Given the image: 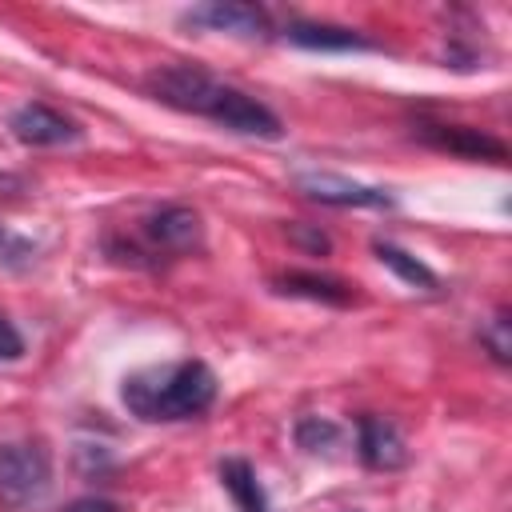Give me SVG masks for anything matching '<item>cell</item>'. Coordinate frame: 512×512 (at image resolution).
I'll return each mask as SVG.
<instances>
[{
	"instance_id": "12",
	"label": "cell",
	"mask_w": 512,
	"mask_h": 512,
	"mask_svg": "<svg viewBox=\"0 0 512 512\" xmlns=\"http://www.w3.org/2000/svg\"><path fill=\"white\" fill-rule=\"evenodd\" d=\"M220 484L228 488V496L236 500L240 512H268V496H264V488L256 480V468L248 460H240V456L220 460Z\"/></svg>"
},
{
	"instance_id": "13",
	"label": "cell",
	"mask_w": 512,
	"mask_h": 512,
	"mask_svg": "<svg viewBox=\"0 0 512 512\" xmlns=\"http://www.w3.org/2000/svg\"><path fill=\"white\" fill-rule=\"evenodd\" d=\"M376 256H380V264L392 268L404 284H412V288H420V292H436V288H440V276H436L424 260H416L412 252H404V248H396V244H388V240H376Z\"/></svg>"
},
{
	"instance_id": "6",
	"label": "cell",
	"mask_w": 512,
	"mask_h": 512,
	"mask_svg": "<svg viewBox=\"0 0 512 512\" xmlns=\"http://www.w3.org/2000/svg\"><path fill=\"white\" fill-rule=\"evenodd\" d=\"M184 24H196L208 32H232V36H260L268 32V12L244 0H208L200 8H188Z\"/></svg>"
},
{
	"instance_id": "14",
	"label": "cell",
	"mask_w": 512,
	"mask_h": 512,
	"mask_svg": "<svg viewBox=\"0 0 512 512\" xmlns=\"http://www.w3.org/2000/svg\"><path fill=\"white\" fill-rule=\"evenodd\" d=\"M340 424L336 420H328V416H300L296 420V444L304 448V452H312V456H320V452H328V448H336L340 444Z\"/></svg>"
},
{
	"instance_id": "17",
	"label": "cell",
	"mask_w": 512,
	"mask_h": 512,
	"mask_svg": "<svg viewBox=\"0 0 512 512\" xmlns=\"http://www.w3.org/2000/svg\"><path fill=\"white\" fill-rule=\"evenodd\" d=\"M288 240H292L296 248L312 252V256H324V252L332 248V240H328L320 228H308V224H288Z\"/></svg>"
},
{
	"instance_id": "10",
	"label": "cell",
	"mask_w": 512,
	"mask_h": 512,
	"mask_svg": "<svg viewBox=\"0 0 512 512\" xmlns=\"http://www.w3.org/2000/svg\"><path fill=\"white\" fill-rule=\"evenodd\" d=\"M272 288L280 296H300V300H316V304H352V288L344 280L332 276H316V272H284L272 280Z\"/></svg>"
},
{
	"instance_id": "8",
	"label": "cell",
	"mask_w": 512,
	"mask_h": 512,
	"mask_svg": "<svg viewBox=\"0 0 512 512\" xmlns=\"http://www.w3.org/2000/svg\"><path fill=\"white\" fill-rule=\"evenodd\" d=\"M356 452L376 472H392V468L408 464V444H404L400 428L384 416H360L356 420Z\"/></svg>"
},
{
	"instance_id": "18",
	"label": "cell",
	"mask_w": 512,
	"mask_h": 512,
	"mask_svg": "<svg viewBox=\"0 0 512 512\" xmlns=\"http://www.w3.org/2000/svg\"><path fill=\"white\" fill-rule=\"evenodd\" d=\"M24 356V336L16 332V324L0 312V360H20Z\"/></svg>"
},
{
	"instance_id": "7",
	"label": "cell",
	"mask_w": 512,
	"mask_h": 512,
	"mask_svg": "<svg viewBox=\"0 0 512 512\" xmlns=\"http://www.w3.org/2000/svg\"><path fill=\"white\" fill-rule=\"evenodd\" d=\"M12 136L20 144H32V148H56V144H72L80 136V128L64 112H56L52 104L32 100V104H20L12 112Z\"/></svg>"
},
{
	"instance_id": "4",
	"label": "cell",
	"mask_w": 512,
	"mask_h": 512,
	"mask_svg": "<svg viewBox=\"0 0 512 512\" xmlns=\"http://www.w3.org/2000/svg\"><path fill=\"white\" fill-rule=\"evenodd\" d=\"M52 484V456L40 440H4L0 444V508H32Z\"/></svg>"
},
{
	"instance_id": "16",
	"label": "cell",
	"mask_w": 512,
	"mask_h": 512,
	"mask_svg": "<svg viewBox=\"0 0 512 512\" xmlns=\"http://www.w3.org/2000/svg\"><path fill=\"white\" fill-rule=\"evenodd\" d=\"M480 344L492 352L496 364H508L512 360V336H508V312L504 308L488 324H480Z\"/></svg>"
},
{
	"instance_id": "2",
	"label": "cell",
	"mask_w": 512,
	"mask_h": 512,
	"mask_svg": "<svg viewBox=\"0 0 512 512\" xmlns=\"http://www.w3.org/2000/svg\"><path fill=\"white\" fill-rule=\"evenodd\" d=\"M120 400L136 420H148V424L192 420L212 408L216 372L204 360H172V364L140 368V372L124 376Z\"/></svg>"
},
{
	"instance_id": "3",
	"label": "cell",
	"mask_w": 512,
	"mask_h": 512,
	"mask_svg": "<svg viewBox=\"0 0 512 512\" xmlns=\"http://www.w3.org/2000/svg\"><path fill=\"white\" fill-rule=\"evenodd\" d=\"M204 244L200 212L188 204H164L140 220V232L132 240V264H164L176 256H192Z\"/></svg>"
},
{
	"instance_id": "11",
	"label": "cell",
	"mask_w": 512,
	"mask_h": 512,
	"mask_svg": "<svg viewBox=\"0 0 512 512\" xmlns=\"http://www.w3.org/2000/svg\"><path fill=\"white\" fill-rule=\"evenodd\" d=\"M284 36L300 48H320V52H348V48H368V36L340 28V24H312V20H292Z\"/></svg>"
},
{
	"instance_id": "19",
	"label": "cell",
	"mask_w": 512,
	"mask_h": 512,
	"mask_svg": "<svg viewBox=\"0 0 512 512\" xmlns=\"http://www.w3.org/2000/svg\"><path fill=\"white\" fill-rule=\"evenodd\" d=\"M60 512H124L116 500H100V496H88V500H72L68 508H60Z\"/></svg>"
},
{
	"instance_id": "9",
	"label": "cell",
	"mask_w": 512,
	"mask_h": 512,
	"mask_svg": "<svg viewBox=\"0 0 512 512\" xmlns=\"http://www.w3.org/2000/svg\"><path fill=\"white\" fill-rule=\"evenodd\" d=\"M416 132L432 148L452 152V156H464V160H492V164L508 160V148L496 136H488L480 128H468V124H416Z\"/></svg>"
},
{
	"instance_id": "5",
	"label": "cell",
	"mask_w": 512,
	"mask_h": 512,
	"mask_svg": "<svg viewBox=\"0 0 512 512\" xmlns=\"http://www.w3.org/2000/svg\"><path fill=\"white\" fill-rule=\"evenodd\" d=\"M296 188L308 200H320V204H332V208H392L388 188L360 184V180H348V176H336V172H300Z\"/></svg>"
},
{
	"instance_id": "1",
	"label": "cell",
	"mask_w": 512,
	"mask_h": 512,
	"mask_svg": "<svg viewBox=\"0 0 512 512\" xmlns=\"http://www.w3.org/2000/svg\"><path fill=\"white\" fill-rule=\"evenodd\" d=\"M144 88L152 100L176 108V112H192V116H208L240 136H260V140H276L284 136L280 116L260 104L256 96L216 80L212 72H204L200 64H160L144 76Z\"/></svg>"
},
{
	"instance_id": "15",
	"label": "cell",
	"mask_w": 512,
	"mask_h": 512,
	"mask_svg": "<svg viewBox=\"0 0 512 512\" xmlns=\"http://www.w3.org/2000/svg\"><path fill=\"white\" fill-rule=\"evenodd\" d=\"M36 256H40V244H36V240H28L24 232H16V228L0 224V268L24 272V268H32V264H36Z\"/></svg>"
}]
</instances>
